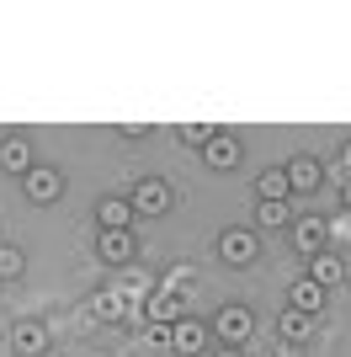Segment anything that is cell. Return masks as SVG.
<instances>
[{
  "mask_svg": "<svg viewBox=\"0 0 351 357\" xmlns=\"http://www.w3.org/2000/svg\"><path fill=\"white\" fill-rule=\"evenodd\" d=\"M91 314L96 320H117V326H133V320H144V294H128V288H96L91 294Z\"/></svg>",
  "mask_w": 351,
  "mask_h": 357,
  "instance_id": "1",
  "label": "cell"
},
{
  "mask_svg": "<svg viewBox=\"0 0 351 357\" xmlns=\"http://www.w3.org/2000/svg\"><path fill=\"white\" fill-rule=\"evenodd\" d=\"M128 203H133V213L160 219V213H171L176 192H171V181H160V176H139V181H133V192H128Z\"/></svg>",
  "mask_w": 351,
  "mask_h": 357,
  "instance_id": "2",
  "label": "cell"
},
{
  "mask_svg": "<svg viewBox=\"0 0 351 357\" xmlns=\"http://www.w3.org/2000/svg\"><path fill=\"white\" fill-rule=\"evenodd\" d=\"M219 256L229 261V267H250V261L261 256V235L234 224V229H224V235H219Z\"/></svg>",
  "mask_w": 351,
  "mask_h": 357,
  "instance_id": "3",
  "label": "cell"
},
{
  "mask_svg": "<svg viewBox=\"0 0 351 357\" xmlns=\"http://www.w3.org/2000/svg\"><path fill=\"white\" fill-rule=\"evenodd\" d=\"M22 192H27V203H58V197H64V171L32 165L27 176H22Z\"/></svg>",
  "mask_w": 351,
  "mask_h": 357,
  "instance_id": "4",
  "label": "cell"
},
{
  "mask_svg": "<svg viewBox=\"0 0 351 357\" xmlns=\"http://www.w3.org/2000/svg\"><path fill=\"white\" fill-rule=\"evenodd\" d=\"M96 256H102L107 267H123V261L139 256V235H133V229H102V235H96Z\"/></svg>",
  "mask_w": 351,
  "mask_h": 357,
  "instance_id": "5",
  "label": "cell"
},
{
  "mask_svg": "<svg viewBox=\"0 0 351 357\" xmlns=\"http://www.w3.org/2000/svg\"><path fill=\"white\" fill-rule=\"evenodd\" d=\"M213 326H219V342H224V347H240L250 331H256V314H250L245 304H224Z\"/></svg>",
  "mask_w": 351,
  "mask_h": 357,
  "instance_id": "6",
  "label": "cell"
},
{
  "mask_svg": "<svg viewBox=\"0 0 351 357\" xmlns=\"http://www.w3.org/2000/svg\"><path fill=\"white\" fill-rule=\"evenodd\" d=\"M171 352L176 357L208 352V326H203V320H176V326H171Z\"/></svg>",
  "mask_w": 351,
  "mask_h": 357,
  "instance_id": "7",
  "label": "cell"
},
{
  "mask_svg": "<svg viewBox=\"0 0 351 357\" xmlns=\"http://www.w3.org/2000/svg\"><path fill=\"white\" fill-rule=\"evenodd\" d=\"M282 171H288V192H314V187L325 181V165L314 160V155H292Z\"/></svg>",
  "mask_w": 351,
  "mask_h": 357,
  "instance_id": "8",
  "label": "cell"
},
{
  "mask_svg": "<svg viewBox=\"0 0 351 357\" xmlns=\"http://www.w3.org/2000/svg\"><path fill=\"white\" fill-rule=\"evenodd\" d=\"M304 278H309V283H320L325 294H330L336 283H346V261L330 256V251H320V256H309V272H304Z\"/></svg>",
  "mask_w": 351,
  "mask_h": 357,
  "instance_id": "9",
  "label": "cell"
},
{
  "mask_svg": "<svg viewBox=\"0 0 351 357\" xmlns=\"http://www.w3.org/2000/svg\"><path fill=\"white\" fill-rule=\"evenodd\" d=\"M325 219H314V213H304V219H292V245H298V251L304 256H320L325 251Z\"/></svg>",
  "mask_w": 351,
  "mask_h": 357,
  "instance_id": "10",
  "label": "cell"
},
{
  "mask_svg": "<svg viewBox=\"0 0 351 357\" xmlns=\"http://www.w3.org/2000/svg\"><path fill=\"white\" fill-rule=\"evenodd\" d=\"M32 165H38V160H32V144H27V139H0V171H11V176H27V171H32Z\"/></svg>",
  "mask_w": 351,
  "mask_h": 357,
  "instance_id": "11",
  "label": "cell"
},
{
  "mask_svg": "<svg viewBox=\"0 0 351 357\" xmlns=\"http://www.w3.org/2000/svg\"><path fill=\"white\" fill-rule=\"evenodd\" d=\"M288 310H298V314H309V320H314V314L325 310V288L309 283V278H298V283L288 288Z\"/></svg>",
  "mask_w": 351,
  "mask_h": 357,
  "instance_id": "12",
  "label": "cell"
},
{
  "mask_svg": "<svg viewBox=\"0 0 351 357\" xmlns=\"http://www.w3.org/2000/svg\"><path fill=\"white\" fill-rule=\"evenodd\" d=\"M240 155H245V149H240V139H234V134H213V144L203 149V160L213 165V171H234Z\"/></svg>",
  "mask_w": 351,
  "mask_h": 357,
  "instance_id": "13",
  "label": "cell"
},
{
  "mask_svg": "<svg viewBox=\"0 0 351 357\" xmlns=\"http://www.w3.org/2000/svg\"><path fill=\"white\" fill-rule=\"evenodd\" d=\"M11 342H16L22 357H38V352H48V326H43V320H22Z\"/></svg>",
  "mask_w": 351,
  "mask_h": 357,
  "instance_id": "14",
  "label": "cell"
},
{
  "mask_svg": "<svg viewBox=\"0 0 351 357\" xmlns=\"http://www.w3.org/2000/svg\"><path fill=\"white\" fill-rule=\"evenodd\" d=\"M288 171H261V176H256V203H288Z\"/></svg>",
  "mask_w": 351,
  "mask_h": 357,
  "instance_id": "15",
  "label": "cell"
},
{
  "mask_svg": "<svg viewBox=\"0 0 351 357\" xmlns=\"http://www.w3.org/2000/svg\"><path fill=\"white\" fill-rule=\"evenodd\" d=\"M96 224L102 229H133V203L128 197H107L102 208H96Z\"/></svg>",
  "mask_w": 351,
  "mask_h": 357,
  "instance_id": "16",
  "label": "cell"
},
{
  "mask_svg": "<svg viewBox=\"0 0 351 357\" xmlns=\"http://www.w3.org/2000/svg\"><path fill=\"white\" fill-rule=\"evenodd\" d=\"M277 336L282 342H309V336H314V320H309V314H298V310H282V320H277Z\"/></svg>",
  "mask_w": 351,
  "mask_h": 357,
  "instance_id": "17",
  "label": "cell"
},
{
  "mask_svg": "<svg viewBox=\"0 0 351 357\" xmlns=\"http://www.w3.org/2000/svg\"><path fill=\"white\" fill-rule=\"evenodd\" d=\"M22 272H27V251L11 245V240H0V278L11 283V278H22Z\"/></svg>",
  "mask_w": 351,
  "mask_h": 357,
  "instance_id": "18",
  "label": "cell"
},
{
  "mask_svg": "<svg viewBox=\"0 0 351 357\" xmlns=\"http://www.w3.org/2000/svg\"><path fill=\"white\" fill-rule=\"evenodd\" d=\"M256 219H261V229H282V224H292V208L288 203H256Z\"/></svg>",
  "mask_w": 351,
  "mask_h": 357,
  "instance_id": "19",
  "label": "cell"
},
{
  "mask_svg": "<svg viewBox=\"0 0 351 357\" xmlns=\"http://www.w3.org/2000/svg\"><path fill=\"white\" fill-rule=\"evenodd\" d=\"M213 134H219V128H208V123H187V128H181V139H187V144H197V149L213 144Z\"/></svg>",
  "mask_w": 351,
  "mask_h": 357,
  "instance_id": "20",
  "label": "cell"
},
{
  "mask_svg": "<svg viewBox=\"0 0 351 357\" xmlns=\"http://www.w3.org/2000/svg\"><path fill=\"white\" fill-rule=\"evenodd\" d=\"M144 342L155 352H171V326H144Z\"/></svg>",
  "mask_w": 351,
  "mask_h": 357,
  "instance_id": "21",
  "label": "cell"
},
{
  "mask_svg": "<svg viewBox=\"0 0 351 357\" xmlns=\"http://www.w3.org/2000/svg\"><path fill=\"white\" fill-rule=\"evenodd\" d=\"M117 134L123 139H149V123H117Z\"/></svg>",
  "mask_w": 351,
  "mask_h": 357,
  "instance_id": "22",
  "label": "cell"
},
{
  "mask_svg": "<svg viewBox=\"0 0 351 357\" xmlns=\"http://www.w3.org/2000/svg\"><path fill=\"white\" fill-rule=\"evenodd\" d=\"M213 357H245V352H240V347H219Z\"/></svg>",
  "mask_w": 351,
  "mask_h": 357,
  "instance_id": "23",
  "label": "cell"
},
{
  "mask_svg": "<svg viewBox=\"0 0 351 357\" xmlns=\"http://www.w3.org/2000/svg\"><path fill=\"white\" fill-rule=\"evenodd\" d=\"M341 160H346V176H351V144H346V149H341Z\"/></svg>",
  "mask_w": 351,
  "mask_h": 357,
  "instance_id": "24",
  "label": "cell"
},
{
  "mask_svg": "<svg viewBox=\"0 0 351 357\" xmlns=\"http://www.w3.org/2000/svg\"><path fill=\"white\" fill-rule=\"evenodd\" d=\"M346 208H351V176H346Z\"/></svg>",
  "mask_w": 351,
  "mask_h": 357,
  "instance_id": "25",
  "label": "cell"
}]
</instances>
